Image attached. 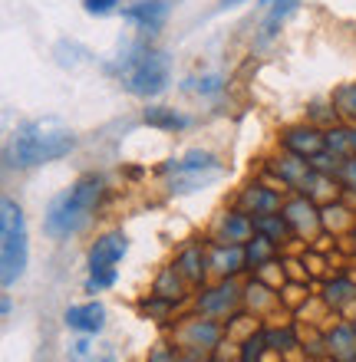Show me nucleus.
<instances>
[{
	"label": "nucleus",
	"instance_id": "f257e3e1",
	"mask_svg": "<svg viewBox=\"0 0 356 362\" xmlns=\"http://www.w3.org/2000/svg\"><path fill=\"white\" fill-rule=\"evenodd\" d=\"M76 148V135L57 125L53 119H37V122L20 125L7 145V165L17 168H33V165L57 162Z\"/></svg>",
	"mask_w": 356,
	"mask_h": 362
},
{
	"label": "nucleus",
	"instance_id": "f03ea898",
	"mask_svg": "<svg viewBox=\"0 0 356 362\" xmlns=\"http://www.w3.org/2000/svg\"><path fill=\"white\" fill-rule=\"evenodd\" d=\"M99 198H103V178L99 175H83L73 188H67L63 194H57L50 201L47 218H43V230L57 240L79 234L89 224V218H93Z\"/></svg>",
	"mask_w": 356,
	"mask_h": 362
},
{
	"label": "nucleus",
	"instance_id": "7ed1b4c3",
	"mask_svg": "<svg viewBox=\"0 0 356 362\" xmlns=\"http://www.w3.org/2000/svg\"><path fill=\"white\" fill-rule=\"evenodd\" d=\"M30 260L27 247V221L17 201H4L0 204V280L4 286H13L23 276Z\"/></svg>",
	"mask_w": 356,
	"mask_h": 362
},
{
	"label": "nucleus",
	"instance_id": "20e7f679",
	"mask_svg": "<svg viewBox=\"0 0 356 362\" xmlns=\"http://www.w3.org/2000/svg\"><path fill=\"white\" fill-rule=\"evenodd\" d=\"M119 76L132 95H159L168 86V59L155 49H132L119 63Z\"/></svg>",
	"mask_w": 356,
	"mask_h": 362
},
{
	"label": "nucleus",
	"instance_id": "39448f33",
	"mask_svg": "<svg viewBox=\"0 0 356 362\" xmlns=\"http://www.w3.org/2000/svg\"><path fill=\"white\" fill-rule=\"evenodd\" d=\"M165 172H172L175 181H172V191H195L198 185H205L208 178H214L218 175V162H214L212 152H188L182 158V162L168 165Z\"/></svg>",
	"mask_w": 356,
	"mask_h": 362
},
{
	"label": "nucleus",
	"instance_id": "423d86ee",
	"mask_svg": "<svg viewBox=\"0 0 356 362\" xmlns=\"http://www.w3.org/2000/svg\"><path fill=\"white\" fill-rule=\"evenodd\" d=\"M125 250H129V240L122 230L99 238L89 250V274H116V264L125 257Z\"/></svg>",
	"mask_w": 356,
	"mask_h": 362
},
{
	"label": "nucleus",
	"instance_id": "0eeeda50",
	"mask_svg": "<svg viewBox=\"0 0 356 362\" xmlns=\"http://www.w3.org/2000/svg\"><path fill=\"white\" fill-rule=\"evenodd\" d=\"M67 326L79 333H99L106 326V306L103 303H83L67 310Z\"/></svg>",
	"mask_w": 356,
	"mask_h": 362
},
{
	"label": "nucleus",
	"instance_id": "6e6552de",
	"mask_svg": "<svg viewBox=\"0 0 356 362\" xmlns=\"http://www.w3.org/2000/svg\"><path fill=\"white\" fill-rule=\"evenodd\" d=\"M284 145H287L294 155H300V158H317V155L327 148V135L314 132V129H294V132H287Z\"/></svg>",
	"mask_w": 356,
	"mask_h": 362
},
{
	"label": "nucleus",
	"instance_id": "1a4fd4ad",
	"mask_svg": "<svg viewBox=\"0 0 356 362\" xmlns=\"http://www.w3.org/2000/svg\"><path fill=\"white\" fill-rule=\"evenodd\" d=\"M165 13H168V4H162V0H142V4H135L132 10H125V17L135 20L142 30H159Z\"/></svg>",
	"mask_w": 356,
	"mask_h": 362
},
{
	"label": "nucleus",
	"instance_id": "9d476101",
	"mask_svg": "<svg viewBox=\"0 0 356 362\" xmlns=\"http://www.w3.org/2000/svg\"><path fill=\"white\" fill-rule=\"evenodd\" d=\"M69 362H116V353L109 346H96L89 339H76L69 346Z\"/></svg>",
	"mask_w": 356,
	"mask_h": 362
},
{
	"label": "nucleus",
	"instance_id": "9b49d317",
	"mask_svg": "<svg viewBox=\"0 0 356 362\" xmlns=\"http://www.w3.org/2000/svg\"><path fill=\"white\" fill-rule=\"evenodd\" d=\"M145 125L175 132V129H185V125H188V119H185V115H178L175 109H165V105H159V109H145Z\"/></svg>",
	"mask_w": 356,
	"mask_h": 362
},
{
	"label": "nucleus",
	"instance_id": "f8f14e48",
	"mask_svg": "<svg viewBox=\"0 0 356 362\" xmlns=\"http://www.w3.org/2000/svg\"><path fill=\"white\" fill-rule=\"evenodd\" d=\"M297 4L300 0H274V4H270V13H268V20H264V40H270L274 33H277L280 23H284V17H287Z\"/></svg>",
	"mask_w": 356,
	"mask_h": 362
},
{
	"label": "nucleus",
	"instance_id": "ddd939ff",
	"mask_svg": "<svg viewBox=\"0 0 356 362\" xmlns=\"http://www.w3.org/2000/svg\"><path fill=\"white\" fill-rule=\"evenodd\" d=\"M234 303V286H218L208 296H202V310L205 313H222Z\"/></svg>",
	"mask_w": 356,
	"mask_h": 362
},
{
	"label": "nucleus",
	"instance_id": "4468645a",
	"mask_svg": "<svg viewBox=\"0 0 356 362\" xmlns=\"http://www.w3.org/2000/svg\"><path fill=\"white\" fill-rule=\"evenodd\" d=\"M277 204V194H270L264 188H248L244 191V208H254V214H268Z\"/></svg>",
	"mask_w": 356,
	"mask_h": 362
},
{
	"label": "nucleus",
	"instance_id": "2eb2a0df",
	"mask_svg": "<svg viewBox=\"0 0 356 362\" xmlns=\"http://www.w3.org/2000/svg\"><path fill=\"white\" fill-rule=\"evenodd\" d=\"M251 234V221L244 218V214H231V218L222 224V238L228 240V244H238V240H244Z\"/></svg>",
	"mask_w": 356,
	"mask_h": 362
},
{
	"label": "nucleus",
	"instance_id": "dca6fc26",
	"mask_svg": "<svg viewBox=\"0 0 356 362\" xmlns=\"http://www.w3.org/2000/svg\"><path fill=\"white\" fill-rule=\"evenodd\" d=\"M254 230H260V234L270 240H277L280 234L287 230V224H284L277 214H258V218H254Z\"/></svg>",
	"mask_w": 356,
	"mask_h": 362
},
{
	"label": "nucleus",
	"instance_id": "f3484780",
	"mask_svg": "<svg viewBox=\"0 0 356 362\" xmlns=\"http://www.w3.org/2000/svg\"><path fill=\"white\" fill-rule=\"evenodd\" d=\"M222 76H202V79H188V89H195V93H205V95H214L222 93Z\"/></svg>",
	"mask_w": 356,
	"mask_h": 362
},
{
	"label": "nucleus",
	"instance_id": "a211bd4d",
	"mask_svg": "<svg viewBox=\"0 0 356 362\" xmlns=\"http://www.w3.org/2000/svg\"><path fill=\"white\" fill-rule=\"evenodd\" d=\"M268 254H270V238H264V234H260L258 240H251V244H248V260H251V264L268 260Z\"/></svg>",
	"mask_w": 356,
	"mask_h": 362
},
{
	"label": "nucleus",
	"instance_id": "6ab92c4d",
	"mask_svg": "<svg viewBox=\"0 0 356 362\" xmlns=\"http://www.w3.org/2000/svg\"><path fill=\"white\" fill-rule=\"evenodd\" d=\"M248 257V254H241L238 247H231V250H218V270H238L241 267V260Z\"/></svg>",
	"mask_w": 356,
	"mask_h": 362
},
{
	"label": "nucleus",
	"instance_id": "aec40b11",
	"mask_svg": "<svg viewBox=\"0 0 356 362\" xmlns=\"http://www.w3.org/2000/svg\"><path fill=\"white\" fill-rule=\"evenodd\" d=\"M83 7H86V13L106 17V13H113V10H116V0H83Z\"/></svg>",
	"mask_w": 356,
	"mask_h": 362
},
{
	"label": "nucleus",
	"instance_id": "412c9836",
	"mask_svg": "<svg viewBox=\"0 0 356 362\" xmlns=\"http://www.w3.org/2000/svg\"><path fill=\"white\" fill-rule=\"evenodd\" d=\"M264 336H254V339H248V346H244V362H258L260 353H264Z\"/></svg>",
	"mask_w": 356,
	"mask_h": 362
},
{
	"label": "nucleus",
	"instance_id": "4be33fe9",
	"mask_svg": "<svg viewBox=\"0 0 356 362\" xmlns=\"http://www.w3.org/2000/svg\"><path fill=\"white\" fill-rule=\"evenodd\" d=\"M337 103H340V109H343V112L356 115V86H347V89H340Z\"/></svg>",
	"mask_w": 356,
	"mask_h": 362
},
{
	"label": "nucleus",
	"instance_id": "5701e85b",
	"mask_svg": "<svg viewBox=\"0 0 356 362\" xmlns=\"http://www.w3.org/2000/svg\"><path fill=\"white\" fill-rule=\"evenodd\" d=\"M290 221H297V224H314V208L300 201V204H294V208H290Z\"/></svg>",
	"mask_w": 356,
	"mask_h": 362
},
{
	"label": "nucleus",
	"instance_id": "b1692460",
	"mask_svg": "<svg viewBox=\"0 0 356 362\" xmlns=\"http://www.w3.org/2000/svg\"><path fill=\"white\" fill-rule=\"evenodd\" d=\"M182 267H185V274L192 276V280H198V276H202V267H198V250H188V254H185Z\"/></svg>",
	"mask_w": 356,
	"mask_h": 362
},
{
	"label": "nucleus",
	"instance_id": "393cba45",
	"mask_svg": "<svg viewBox=\"0 0 356 362\" xmlns=\"http://www.w3.org/2000/svg\"><path fill=\"white\" fill-rule=\"evenodd\" d=\"M188 333L195 336V339H205V343H214V339H218V329H214L212 323H198V326H192V329H188Z\"/></svg>",
	"mask_w": 356,
	"mask_h": 362
},
{
	"label": "nucleus",
	"instance_id": "a878e982",
	"mask_svg": "<svg viewBox=\"0 0 356 362\" xmlns=\"http://www.w3.org/2000/svg\"><path fill=\"white\" fill-rule=\"evenodd\" d=\"M333 349H337L340 356H347L350 349H353V336H350V329H340V333L333 336Z\"/></svg>",
	"mask_w": 356,
	"mask_h": 362
},
{
	"label": "nucleus",
	"instance_id": "bb28decb",
	"mask_svg": "<svg viewBox=\"0 0 356 362\" xmlns=\"http://www.w3.org/2000/svg\"><path fill=\"white\" fill-rule=\"evenodd\" d=\"M340 172H343V178H347V185H353V188H356V155H353V158H347V162H343V168H340Z\"/></svg>",
	"mask_w": 356,
	"mask_h": 362
},
{
	"label": "nucleus",
	"instance_id": "cd10ccee",
	"mask_svg": "<svg viewBox=\"0 0 356 362\" xmlns=\"http://www.w3.org/2000/svg\"><path fill=\"white\" fill-rule=\"evenodd\" d=\"M347 290H350L347 284H337V286H330V290H327V296H330V300H347Z\"/></svg>",
	"mask_w": 356,
	"mask_h": 362
},
{
	"label": "nucleus",
	"instance_id": "c85d7f7f",
	"mask_svg": "<svg viewBox=\"0 0 356 362\" xmlns=\"http://www.w3.org/2000/svg\"><path fill=\"white\" fill-rule=\"evenodd\" d=\"M152 362H168V353H165V349H159V353L152 356Z\"/></svg>",
	"mask_w": 356,
	"mask_h": 362
},
{
	"label": "nucleus",
	"instance_id": "c756f323",
	"mask_svg": "<svg viewBox=\"0 0 356 362\" xmlns=\"http://www.w3.org/2000/svg\"><path fill=\"white\" fill-rule=\"evenodd\" d=\"M222 4H224V7H238L241 0H222Z\"/></svg>",
	"mask_w": 356,
	"mask_h": 362
}]
</instances>
